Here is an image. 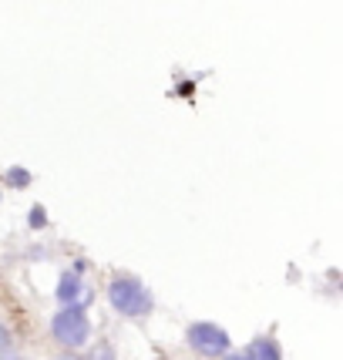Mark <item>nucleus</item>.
Segmentation results:
<instances>
[{"mask_svg":"<svg viewBox=\"0 0 343 360\" xmlns=\"http://www.w3.org/2000/svg\"><path fill=\"white\" fill-rule=\"evenodd\" d=\"M91 316L84 307L78 303H71V307H61V310H54L51 316V340L64 350H81V347L91 340Z\"/></svg>","mask_w":343,"mask_h":360,"instance_id":"obj_2","label":"nucleus"},{"mask_svg":"<svg viewBox=\"0 0 343 360\" xmlns=\"http://www.w3.org/2000/svg\"><path fill=\"white\" fill-rule=\"evenodd\" d=\"M11 347H14V330L7 327V323H0V354L11 350Z\"/></svg>","mask_w":343,"mask_h":360,"instance_id":"obj_9","label":"nucleus"},{"mask_svg":"<svg viewBox=\"0 0 343 360\" xmlns=\"http://www.w3.org/2000/svg\"><path fill=\"white\" fill-rule=\"evenodd\" d=\"M27 226H31L34 233H41V229H47V209L41 202H34L31 209H27Z\"/></svg>","mask_w":343,"mask_h":360,"instance_id":"obj_7","label":"nucleus"},{"mask_svg":"<svg viewBox=\"0 0 343 360\" xmlns=\"http://www.w3.org/2000/svg\"><path fill=\"white\" fill-rule=\"evenodd\" d=\"M108 303L111 310L125 320H145L155 310V293L135 276V273H118L108 283Z\"/></svg>","mask_w":343,"mask_h":360,"instance_id":"obj_1","label":"nucleus"},{"mask_svg":"<svg viewBox=\"0 0 343 360\" xmlns=\"http://www.w3.org/2000/svg\"><path fill=\"white\" fill-rule=\"evenodd\" d=\"M88 360H118V354H115V347H111L108 340H101V344H94V347H91Z\"/></svg>","mask_w":343,"mask_h":360,"instance_id":"obj_8","label":"nucleus"},{"mask_svg":"<svg viewBox=\"0 0 343 360\" xmlns=\"http://www.w3.org/2000/svg\"><path fill=\"white\" fill-rule=\"evenodd\" d=\"M219 360H246V357H242V354H235V350H229V354H222Z\"/></svg>","mask_w":343,"mask_h":360,"instance_id":"obj_12","label":"nucleus"},{"mask_svg":"<svg viewBox=\"0 0 343 360\" xmlns=\"http://www.w3.org/2000/svg\"><path fill=\"white\" fill-rule=\"evenodd\" d=\"M0 182H4V188H14V192H24V188H31L34 175H31V169H24V165H11V169H4V175H0Z\"/></svg>","mask_w":343,"mask_h":360,"instance_id":"obj_6","label":"nucleus"},{"mask_svg":"<svg viewBox=\"0 0 343 360\" xmlns=\"http://www.w3.org/2000/svg\"><path fill=\"white\" fill-rule=\"evenodd\" d=\"M186 344L195 357L202 360H219L222 354L233 350V337L226 333V327H219L212 320H195L186 327Z\"/></svg>","mask_w":343,"mask_h":360,"instance_id":"obj_3","label":"nucleus"},{"mask_svg":"<svg viewBox=\"0 0 343 360\" xmlns=\"http://www.w3.org/2000/svg\"><path fill=\"white\" fill-rule=\"evenodd\" d=\"M0 202H4V195H0Z\"/></svg>","mask_w":343,"mask_h":360,"instance_id":"obj_13","label":"nucleus"},{"mask_svg":"<svg viewBox=\"0 0 343 360\" xmlns=\"http://www.w3.org/2000/svg\"><path fill=\"white\" fill-rule=\"evenodd\" d=\"M0 360H24V357H20L14 347H11V350H4V354H0Z\"/></svg>","mask_w":343,"mask_h":360,"instance_id":"obj_11","label":"nucleus"},{"mask_svg":"<svg viewBox=\"0 0 343 360\" xmlns=\"http://www.w3.org/2000/svg\"><path fill=\"white\" fill-rule=\"evenodd\" d=\"M88 283H84V276L81 273H75V269H64L61 276H58V286H54V300L61 303V307H71V303H78L81 290H84Z\"/></svg>","mask_w":343,"mask_h":360,"instance_id":"obj_4","label":"nucleus"},{"mask_svg":"<svg viewBox=\"0 0 343 360\" xmlns=\"http://www.w3.org/2000/svg\"><path fill=\"white\" fill-rule=\"evenodd\" d=\"M239 354L246 360H283V347L273 333H266V337H252L246 350H239Z\"/></svg>","mask_w":343,"mask_h":360,"instance_id":"obj_5","label":"nucleus"},{"mask_svg":"<svg viewBox=\"0 0 343 360\" xmlns=\"http://www.w3.org/2000/svg\"><path fill=\"white\" fill-rule=\"evenodd\" d=\"M58 360H88V357H84V354H78V350H64Z\"/></svg>","mask_w":343,"mask_h":360,"instance_id":"obj_10","label":"nucleus"}]
</instances>
